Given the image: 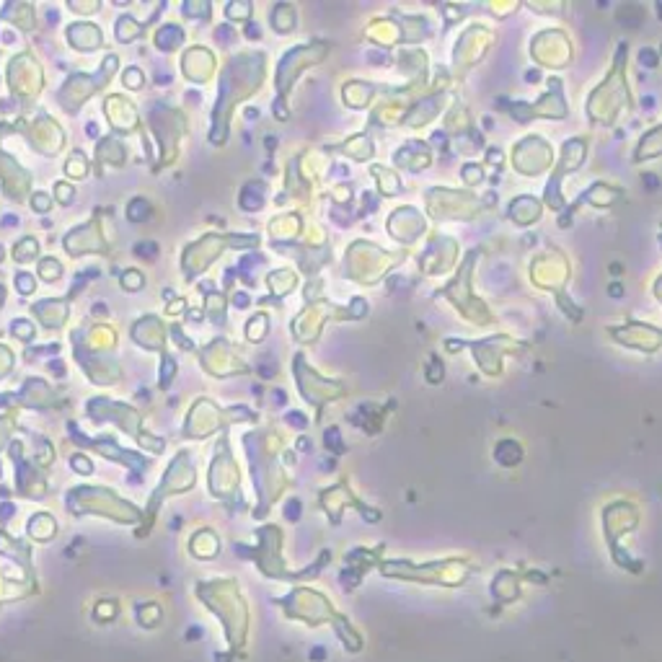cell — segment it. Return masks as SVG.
Returning a JSON list of instances; mask_svg holds the SVG:
<instances>
[{
  "label": "cell",
  "mask_w": 662,
  "mask_h": 662,
  "mask_svg": "<svg viewBox=\"0 0 662 662\" xmlns=\"http://www.w3.org/2000/svg\"><path fill=\"white\" fill-rule=\"evenodd\" d=\"M156 251H158V246H153V244H140L138 249H135V254H140V257L150 259V257H153V254H156Z\"/></svg>",
  "instance_id": "6da1fadb"
},
{
  "label": "cell",
  "mask_w": 662,
  "mask_h": 662,
  "mask_svg": "<svg viewBox=\"0 0 662 662\" xmlns=\"http://www.w3.org/2000/svg\"><path fill=\"white\" fill-rule=\"evenodd\" d=\"M259 373H262L264 378H272V375H275V363H269V360L267 363H262L259 365Z\"/></svg>",
  "instance_id": "3957f363"
},
{
  "label": "cell",
  "mask_w": 662,
  "mask_h": 662,
  "mask_svg": "<svg viewBox=\"0 0 662 662\" xmlns=\"http://www.w3.org/2000/svg\"><path fill=\"white\" fill-rule=\"evenodd\" d=\"M127 86L140 88V73H138V70H130V73H127Z\"/></svg>",
  "instance_id": "277c9868"
},
{
  "label": "cell",
  "mask_w": 662,
  "mask_h": 662,
  "mask_svg": "<svg viewBox=\"0 0 662 662\" xmlns=\"http://www.w3.org/2000/svg\"><path fill=\"white\" fill-rule=\"evenodd\" d=\"M19 288H21V293H29V290H34V280H32V277L21 275L19 277Z\"/></svg>",
  "instance_id": "7a4b0ae2"
}]
</instances>
